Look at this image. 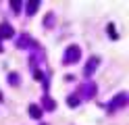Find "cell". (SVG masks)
Listing matches in <instances>:
<instances>
[{
	"label": "cell",
	"instance_id": "5",
	"mask_svg": "<svg viewBox=\"0 0 129 125\" xmlns=\"http://www.w3.org/2000/svg\"><path fill=\"white\" fill-rule=\"evenodd\" d=\"M13 27H11V25L9 23H2V25H0V40H2V38H13Z\"/></svg>",
	"mask_w": 129,
	"mask_h": 125
},
{
	"label": "cell",
	"instance_id": "12",
	"mask_svg": "<svg viewBox=\"0 0 129 125\" xmlns=\"http://www.w3.org/2000/svg\"><path fill=\"white\" fill-rule=\"evenodd\" d=\"M11 8H13L15 13H19V8H21V2H17V0H13V2H11Z\"/></svg>",
	"mask_w": 129,
	"mask_h": 125
},
{
	"label": "cell",
	"instance_id": "8",
	"mask_svg": "<svg viewBox=\"0 0 129 125\" xmlns=\"http://www.w3.org/2000/svg\"><path fill=\"white\" fill-rule=\"evenodd\" d=\"M42 104H44V108H48V111H54V108H56V102L50 96H44L42 98Z\"/></svg>",
	"mask_w": 129,
	"mask_h": 125
},
{
	"label": "cell",
	"instance_id": "14",
	"mask_svg": "<svg viewBox=\"0 0 129 125\" xmlns=\"http://www.w3.org/2000/svg\"><path fill=\"white\" fill-rule=\"evenodd\" d=\"M54 21V15H48V19H44V25H50Z\"/></svg>",
	"mask_w": 129,
	"mask_h": 125
},
{
	"label": "cell",
	"instance_id": "9",
	"mask_svg": "<svg viewBox=\"0 0 129 125\" xmlns=\"http://www.w3.org/2000/svg\"><path fill=\"white\" fill-rule=\"evenodd\" d=\"M79 102H81V98H79V94H73L67 98V104L69 106H79Z\"/></svg>",
	"mask_w": 129,
	"mask_h": 125
},
{
	"label": "cell",
	"instance_id": "10",
	"mask_svg": "<svg viewBox=\"0 0 129 125\" xmlns=\"http://www.w3.org/2000/svg\"><path fill=\"white\" fill-rule=\"evenodd\" d=\"M27 42H31V40H29L27 36H21V38H19V44H17V46H19V48H27V46H29Z\"/></svg>",
	"mask_w": 129,
	"mask_h": 125
},
{
	"label": "cell",
	"instance_id": "4",
	"mask_svg": "<svg viewBox=\"0 0 129 125\" xmlns=\"http://www.w3.org/2000/svg\"><path fill=\"white\" fill-rule=\"evenodd\" d=\"M96 92H98V88H96V83H85V86L81 88V94H83V98H92Z\"/></svg>",
	"mask_w": 129,
	"mask_h": 125
},
{
	"label": "cell",
	"instance_id": "3",
	"mask_svg": "<svg viewBox=\"0 0 129 125\" xmlns=\"http://www.w3.org/2000/svg\"><path fill=\"white\" fill-rule=\"evenodd\" d=\"M98 65H100V58H98V56H90V61H87L85 69H83L85 77H90V75H94V71L98 69Z\"/></svg>",
	"mask_w": 129,
	"mask_h": 125
},
{
	"label": "cell",
	"instance_id": "7",
	"mask_svg": "<svg viewBox=\"0 0 129 125\" xmlns=\"http://www.w3.org/2000/svg\"><path fill=\"white\" fill-rule=\"evenodd\" d=\"M38 8H40V2H38V0H31V2L25 4V13H27V15H36Z\"/></svg>",
	"mask_w": 129,
	"mask_h": 125
},
{
	"label": "cell",
	"instance_id": "1",
	"mask_svg": "<svg viewBox=\"0 0 129 125\" xmlns=\"http://www.w3.org/2000/svg\"><path fill=\"white\" fill-rule=\"evenodd\" d=\"M79 58H81V48H79L77 44H71V46H67L62 63H64V65H75V63H79Z\"/></svg>",
	"mask_w": 129,
	"mask_h": 125
},
{
	"label": "cell",
	"instance_id": "2",
	"mask_svg": "<svg viewBox=\"0 0 129 125\" xmlns=\"http://www.w3.org/2000/svg\"><path fill=\"white\" fill-rule=\"evenodd\" d=\"M127 100H129V96L125 94V92H121V94H117L112 100H108L106 108L112 113V111H117V108H123V106H127Z\"/></svg>",
	"mask_w": 129,
	"mask_h": 125
},
{
	"label": "cell",
	"instance_id": "11",
	"mask_svg": "<svg viewBox=\"0 0 129 125\" xmlns=\"http://www.w3.org/2000/svg\"><path fill=\"white\" fill-rule=\"evenodd\" d=\"M9 83H11V86H19V75L17 73H11L9 75Z\"/></svg>",
	"mask_w": 129,
	"mask_h": 125
},
{
	"label": "cell",
	"instance_id": "13",
	"mask_svg": "<svg viewBox=\"0 0 129 125\" xmlns=\"http://www.w3.org/2000/svg\"><path fill=\"white\" fill-rule=\"evenodd\" d=\"M108 36L110 38H117V31H115V25H112V23L108 25Z\"/></svg>",
	"mask_w": 129,
	"mask_h": 125
},
{
	"label": "cell",
	"instance_id": "6",
	"mask_svg": "<svg viewBox=\"0 0 129 125\" xmlns=\"http://www.w3.org/2000/svg\"><path fill=\"white\" fill-rule=\"evenodd\" d=\"M27 113H29V117H34V119H42V108H40L38 104H29Z\"/></svg>",
	"mask_w": 129,
	"mask_h": 125
},
{
	"label": "cell",
	"instance_id": "15",
	"mask_svg": "<svg viewBox=\"0 0 129 125\" xmlns=\"http://www.w3.org/2000/svg\"><path fill=\"white\" fill-rule=\"evenodd\" d=\"M36 79H38V81H42V79H44V75L40 73V71H36Z\"/></svg>",
	"mask_w": 129,
	"mask_h": 125
}]
</instances>
